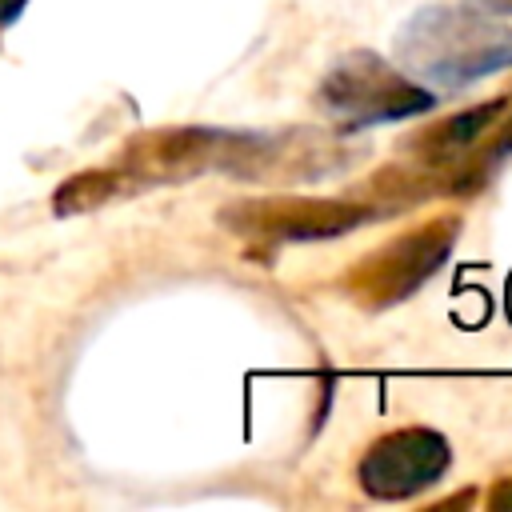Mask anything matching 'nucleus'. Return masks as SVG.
I'll use <instances>...</instances> for the list:
<instances>
[{"label":"nucleus","instance_id":"f257e3e1","mask_svg":"<svg viewBox=\"0 0 512 512\" xmlns=\"http://www.w3.org/2000/svg\"><path fill=\"white\" fill-rule=\"evenodd\" d=\"M460 236V220L456 216H436L420 228H408L400 236H392L388 244L372 248L348 276L344 288L352 300H360L364 308H392L400 300H408L452 252Z\"/></svg>","mask_w":512,"mask_h":512},{"label":"nucleus","instance_id":"f03ea898","mask_svg":"<svg viewBox=\"0 0 512 512\" xmlns=\"http://www.w3.org/2000/svg\"><path fill=\"white\" fill-rule=\"evenodd\" d=\"M432 92L412 84L404 72H396L376 52H352L336 60V68L320 84V104L348 120L352 128L384 124V120H408L416 112L432 108Z\"/></svg>","mask_w":512,"mask_h":512},{"label":"nucleus","instance_id":"7ed1b4c3","mask_svg":"<svg viewBox=\"0 0 512 512\" xmlns=\"http://www.w3.org/2000/svg\"><path fill=\"white\" fill-rule=\"evenodd\" d=\"M452 468V444L436 428L408 424L376 436L360 464H356V484L372 500H412L440 484V476Z\"/></svg>","mask_w":512,"mask_h":512},{"label":"nucleus","instance_id":"20e7f679","mask_svg":"<svg viewBox=\"0 0 512 512\" xmlns=\"http://www.w3.org/2000/svg\"><path fill=\"white\" fill-rule=\"evenodd\" d=\"M232 232L252 240H332L340 232L372 220V208L352 200H320V196H260L240 200L220 216Z\"/></svg>","mask_w":512,"mask_h":512},{"label":"nucleus","instance_id":"39448f33","mask_svg":"<svg viewBox=\"0 0 512 512\" xmlns=\"http://www.w3.org/2000/svg\"><path fill=\"white\" fill-rule=\"evenodd\" d=\"M512 108L508 96H496V100H484V104H472L440 124H432L420 140H416V152H420V164H456L464 152H472V144H480L496 124L500 116Z\"/></svg>","mask_w":512,"mask_h":512},{"label":"nucleus","instance_id":"423d86ee","mask_svg":"<svg viewBox=\"0 0 512 512\" xmlns=\"http://www.w3.org/2000/svg\"><path fill=\"white\" fill-rule=\"evenodd\" d=\"M128 184H136L128 172H112V168H88L80 176H68L56 192H52V212L56 216H80L100 208L104 200L120 196Z\"/></svg>","mask_w":512,"mask_h":512},{"label":"nucleus","instance_id":"0eeeda50","mask_svg":"<svg viewBox=\"0 0 512 512\" xmlns=\"http://www.w3.org/2000/svg\"><path fill=\"white\" fill-rule=\"evenodd\" d=\"M488 508L492 512H512V476L496 480V488L488 492Z\"/></svg>","mask_w":512,"mask_h":512}]
</instances>
